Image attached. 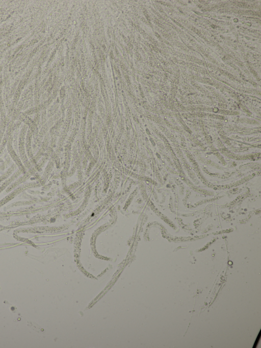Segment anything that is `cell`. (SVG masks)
I'll list each match as a JSON object with an SVG mask.
<instances>
[{
    "label": "cell",
    "instance_id": "cell-1",
    "mask_svg": "<svg viewBox=\"0 0 261 348\" xmlns=\"http://www.w3.org/2000/svg\"><path fill=\"white\" fill-rule=\"evenodd\" d=\"M28 325L36 332L40 333L43 330L39 325L34 322L28 321Z\"/></svg>",
    "mask_w": 261,
    "mask_h": 348
}]
</instances>
